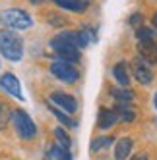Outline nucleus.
Masks as SVG:
<instances>
[{
    "mask_svg": "<svg viewBox=\"0 0 157 160\" xmlns=\"http://www.w3.org/2000/svg\"><path fill=\"white\" fill-rule=\"evenodd\" d=\"M0 54L10 62H19L24 56V41L18 31L0 29Z\"/></svg>",
    "mask_w": 157,
    "mask_h": 160,
    "instance_id": "f257e3e1",
    "label": "nucleus"
},
{
    "mask_svg": "<svg viewBox=\"0 0 157 160\" xmlns=\"http://www.w3.org/2000/svg\"><path fill=\"white\" fill-rule=\"evenodd\" d=\"M14 123V128H16V133L21 137V139H33V137L37 135V125L35 122L31 120V116L25 112V110H21V108H16L12 110V120H10Z\"/></svg>",
    "mask_w": 157,
    "mask_h": 160,
    "instance_id": "f03ea898",
    "label": "nucleus"
},
{
    "mask_svg": "<svg viewBox=\"0 0 157 160\" xmlns=\"http://www.w3.org/2000/svg\"><path fill=\"white\" fill-rule=\"evenodd\" d=\"M2 21L6 23V27H10L12 31H25L33 25V19L27 12L19 8H8L2 12Z\"/></svg>",
    "mask_w": 157,
    "mask_h": 160,
    "instance_id": "7ed1b4c3",
    "label": "nucleus"
},
{
    "mask_svg": "<svg viewBox=\"0 0 157 160\" xmlns=\"http://www.w3.org/2000/svg\"><path fill=\"white\" fill-rule=\"evenodd\" d=\"M51 48L57 52L58 60H62V62H68V64L80 62V50H78L76 47H72V44L66 41V39H62L60 33H58L57 37L51 39Z\"/></svg>",
    "mask_w": 157,
    "mask_h": 160,
    "instance_id": "20e7f679",
    "label": "nucleus"
},
{
    "mask_svg": "<svg viewBox=\"0 0 157 160\" xmlns=\"http://www.w3.org/2000/svg\"><path fill=\"white\" fill-rule=\"evenodd\" d=\"M51 73L58 81H64V83H76L78 77H80V72H78V68H74V64L62 62V60H57L51 64Z\"/></svg>",
    "mask_w": 157,
    "mask_h": 160,
    "instance_id": "39448f33",
    "label": "nucleus"
},
{
    "mask_svg": "<svg viewBox=\"0 0 157 160\" xmlns=\"http://www.w3.org/2000/svg\"><path fill=\"white\" fill-rule=\"evenodd\" d=\"M132 72H134V77H136V81L142 83V85H149L153 81V72H151V68L149 64L138 58V60H134L132 64Z\"/></svg>",
    "mask_w": 157,
    "mask_h": 160,
    "instance_id": "423d86ee",
    "label": "nucleus"
},
{
    "mask_svg": "<svg viewBox=\"0 0 157 160\" xmlns=\"http://www.w3.org/2000/svg\"><path fill=\"white\" fill-rule=\"evenodd\" d=\"M51 102H54V106L64 110L66 114H74L78 110V102L72 95L68 93H62V91H58V93H52L51 95Z\"/></svg>",
    "mask_w": 157,
    "mask_h": 160,
    "instance_id": "0eeeda50",
    "label": "nucleus"
},
{
    "mask_svg": "<svg viewBox=\"0 0 157 160\" xmlns=\"http://www.w3.org/2000/svg\"><path fill=\"white\" fill-rule=\"evenodd\" d=\"M0 87H2V91H6L8 95H12L14 98L24 100V93H21V85H19L18 77H16L14 73L6 72L2 77H0Z\"/></svg>",
    "mask_w": 157,
    "mask_h": 160,
    "instance_id": "6e6552de",
    "label": "nucleus"
},
{
    "mask_svg": "<svg viewBox=\"0 0 157 160\" xmlns=\"http://www.w3.org/2000/svg\"><path fill=\"white\" fill-rule=\"evenodd\" d=\"M138 54L140 58L148 64H157V42L155 41H143L138 44Z\"/></svg>",
    "mask_w": 157,
    "mask_h": 160,
    "instance_id": "1a4fd4ad",
    "label": "nucleus"
},
{
    "mask_svg": "<svg viewBox=\"0 0 157 160\" xmlns=\"http://www.w3.org/2000/svg\"><path fill=\"white\" fill-rule=\"evenodd\" d=\"M132 147H134V141L130 137H120L115 145V160H128Z\"/></svg>",
    "mask_w": 157,
    "mask_h": 160,
    "instance_id": "9d476101",
    "label": "nucleus"
},
{
    "mask_svg": "<svg viewBox=\"0 0 157 160\" xmlns=\"http://www.w3.org/2000/svg\"><path fill=\"white\" fill-rule=\"evenodd\" d=\"M118 122V116H116V112L115 110H109V108H103L99 112V118H97V125L101 129H109V128H113V125Z\"/></svg>",
    "mask_w": 157,
    "mask_h": 160,
    "instance_id": "9b49d317",
    "label": "nucleus"
},
{
    "mask_svg": "<svg viewBox=\"0 0 157 160\" xmlns=\"http://www.w3.org/2000/svg\"><path fill=\"white\" fill-rule=\"evenodd\" d=\"M43 160H72V156L68 148H64L60 145H51L47 148V152H45Z\"/></svg>",
    "mask_w": 157,
    "mask_h": 160,
    "instance_id": "f8f14e48",
    "label": "nucleus"
},
{
    "mask_svg": "<svg viewBox=\"0 0 157 160\" xmlns=\"http://www.w3.org/2000/svg\"><path fill=\"white\" fill-rule=\"evenodd\" d=\"M115 112H116V116H118V122H124V123H132L134 120H136V110H134L132 106H128V104H118L113 108Z\"/></svg>",
    "mask_w": 157,
    "mask_h": 160,
    "instance_id": "ddd939ff",
    "label": "nucleus"
},
{
    "mask_svg": "<svg viewBox=\"0 0 157 160\" xmlns=\"http://www.w3.org/2000/svg\"><path fill=\"white\" fill-rule=\"evenodd\" d=\"M57 6L68 10V12H84L87 10V0H52Z\"/></svg>",
    "mask_w": 157,
    "mask_h": 160,
    "instance_id": "4468645a",
    "label": "nucleus"
},
{
    "mask_svg": "<svg viewBox=\"0 0 157 160\" xmlns=\"http://www.w3.org/2000/svg\"><path fill=\"white\" fill-rule=\"evenodd\" d=\"M113 75H115V79H116L122 87H126V85L130 83V73H128L126 62H118V64L113 68Z\"/></svg>",
    "mask_w": 157,
    "mask_h": 160,
    "instance_id": "2eb2a0df",
    "label": "nucleus"
},
{
    "mask_svg": "<svg viewBox=\"0 0 157 160\" xmlns=\"http://www.w3.org/2000/svg\"><path fill=\"white\" fill-rule=\"evenodd\" d=\"M113 145V137H109V135H103V137H97V139L91 141V145H89V148H91V152H99V151H103V148L111 147Z\"/></svg>",
    "mask_w": 157,
    "mask_h": 160,
    "instance_id": "dca6fc26",
    "label": "nucleus"
},
{
    "mask_svg": "<svg viewBox=\"0 0 157 160\" xmlns=\"http://www.w3.org/2000/svg\"><path fill=\"white\" fill-rule=\"evenodd\" d=\"M111 95H113L120 104H128V102L134 100V93H132L130 89H113V91H111Z\"/></svg>",
    "mask_w": 157,
    "mask_h": 160,
    "instance_id": "f3484780",
    "label": "nucleus"
},
{
    "mask_svg": "<svg viewBox=\"0 0 157 160\" xmlns=\"http://www.w3.org/2000/svg\"><path fill=\"white\" fill-rule=\"evenodd\" d=\"M136 37H138V41H140V42H143V41H155L157 31H155V29H151V27L140 25V27L136 29Z\"/></svg>",
    "mask_w": 157,
    "mask_h": 160,
    "instance_id": "a211bd4d",
    "label": "nucleus"
},
{
    "mask_svg": "<svg viewBox=\"0 0 157 160\" xmlns=\"http://www.w3.org/2000/svg\"><path fill=\"white\" fill-rule=\"evenodd\" d=\"M10 120H12V112H10V108H8L6 102L0 100V131L6 129V125H8Z\"/></svg>",
    "mask_w": 157,
    "mask_h": 160,
    "instance_id": "6ab92c4d",
    "label": "nucleus"
},
{
    "mask_svg": "<svg viewBox=\"0 0 157 160\" xmlns=\"http://www.w3.org/2000/svg\"><path fill=\"white\" fill-rule=\"evenodd\" d=\"M54 137H57V145H60V147H64V148H68V151H70L72 141H70L68 133H66L62 128H57V129H54Z\"/></svg>",
    "mask_w": 157,
    "mask_h": 160,
    "instance_id": "aec40b11",
    "label": "nucleus"
},
{
    "mask_svg": "<svg viewBox=\"0 0 157 160\" xmlns=\"http://www.w3.org/2000/svg\"><path fill=\"white\" fill-rule=\"evenodd\" d=\"M51 112L54 114V116H57L58 118V122L60 123H64V125H68V128H76V122L68 116V114H66V112H60L57 106H51Z\"/></svg>",
    "mask_w": 157,
    "mask_h": 160,
    "instance_id": "412c9836",
    "label": "nucleus"
},
{
    "mask_svg": "<svg viewBox=\"0 0 157 160\" xmlns=\"http://www.w3.org/2000/svg\"><path fill=\"white\" fill-rule=\"evenodd\" d=\"M140 23H142V14H134V16L130 18V25L138 29V27H140Z\"/></svg>",
    "mask_w": 157,
    "mask_h": 160,
    "instance_id": "4be33fe9",
    "label": "nucleus"
},
{
    "mask_svg": "<svg viewBox=\"0 0 157 160\" xmlns=\"http://www.w3.org/2000/svg\"><path fill=\"white\" fill-rule=\"evenodd\" d=\"M128 160H148V154H145V152H136L134 156H130Z\"/></svg>",
    "mask_w": 157,
    "mask_h": 160,
    "instance_id": "5701e85b",
    "label": "nucleus"
},
{
    "mask_svg": "<svg viewBox=\"0 0 157 160\" xmlns=\"http://www.w3.org/2000/svg\"><path fill=\"white\" fill-rule=\"evenodd\" d=\"M151 23H153V27L157 29V12L153 14V18H151Z\"/></svg>",
    "mask_w": 157,
    "mask_h": 160,
    "instance_id": "b1692460",
    "label": "nucleus"
},
{
    "mask_svg": "<svg viewBox=\"0 0 157 160\" xmlns=\"http://www.w3.org/2000/svg\"><path fill=\"white\" fill-rule=\"evenodd\" d=\"M29 2H31V4H41L43 0H29Z\"/></svg>",
    "mask_w": 157,
    "mask_h": 160,
    "instance_id": "393cba45",
    "label": "nucleus"
},
{
    "mask_svg": "<svg viewBox=\"0 0 157 160\" xmlns=\"http://www.w3.org/2000/svg\"><path fill=\"white\" fill-rule=\"evenodd\" d=\"M153 104H155V108H157V93H155V98H153Z\"/></svg>",
    "mask_w": 157,
    "mask_h": 160,
    "instance_id": "a878e982",
    "label": "nucleus"
},
{
    "mask_svg": "<svg viewBox=\"0 0 157 160\" xmlns=\"http://www.w3.org/2000/svg\"><path fill=\"white\" fill-rule=\"evenodd\" d=\"M155 122H157V118H155Z\"/></svg>",
    "mask_w": 157,
    "mask_h": 160,
    "instance_id": "bb28decb",
    "label": "nucleus"
}]
</instances>
